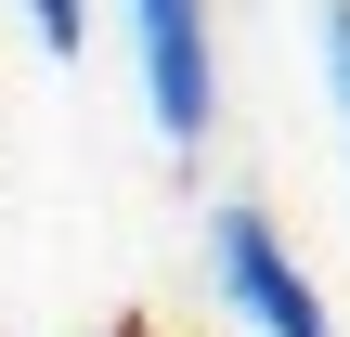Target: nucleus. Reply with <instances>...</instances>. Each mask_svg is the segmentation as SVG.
<instances>
[{
    "mask_svg": "<svg viewBox=\"0 0 350 337\" xmlns=\"http://www.w3.org/2000/svg\"><path fill=\"white\" fill-rule=\"evenodd\" d=\"M208 273H221V299H234L247 337H338L325 286L299 273V247H286L260 208H221V221H208Z\"/></svg>",
    "mask_w": 350,
    "mask_h": 337,
    "instance_id": "obj_1",
    "label": "nucleus"
},
{
    "mask_svg": "<svg viewBox=\"0 0 350 337\" xmlns=\"http://www.w3.org/2000/svg\"><path fill=\"white\" fill-rule=\"evenodd\" d=\"M130 39H143V104H156L169 156H195L208 117H221V39H208V0H130Z\"/></svg>",
    "mask_w": 350,
    "mask_h": 337,
    "instance_id": "obj_2",
    "label": "nucleus"
},
{
    "mask_svg": "<svg viewBox=\"0 0 350 337\" xmlns=\"http://www.w3.org/2000/svg\"><path fill=\"white\" fill-rule=\"evenodd\" d=\"M312 39H325V91H338V130H350V0L312 13Z\"/></svg>",
    "mask_w": 350,
    "mask_h": 337,
    "instance_id": "obj_3",
    "label": "nucleus"
},
{
    "mask_svg": "<svg viewBox=\"0 0 350 337\" xmlns=\"http://www.w3.org/2000/svg\"><path fill=\"white\" fill-rule=\"evenodd\" d=\"M26 26H39V52H78L91 39V0H26Z\"/></svg>",
    "mask_w": 350,
    "mask_h": 337,
    "instance_id": "obj_4",
    "label": "nucleus"
},
{
    "mask_svg": "<svg viewBox=\"0 0 350 337\" xmlns=\"http://www.w3.org/2000/svg\"><path fill=\"white\" fill-rule=\"evenodd\" d=\"M104 337H156V325H104Z\"/></svg>",
    "mask_w": 350,
    "mask_h": 337,
    "instance_id": "obj_5",
    "label": "nucleus"
}]
</instances>
